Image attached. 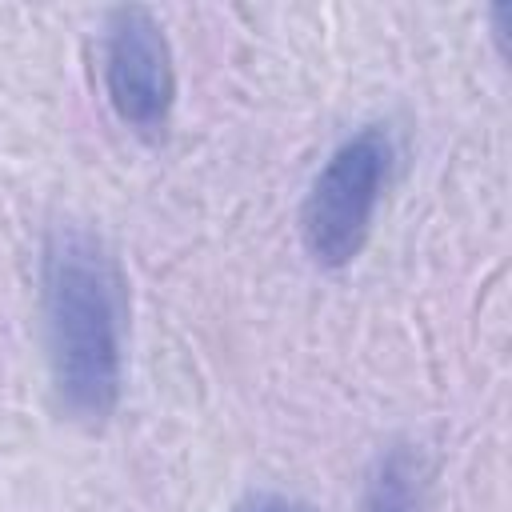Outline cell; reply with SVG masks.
Here are the masks:
<instances>
[{"label": "cell", "instance_id": "cell-3", "mask_svg": "<svg viewBox=\"0 0 512 512\" xmlns=\"http://www.w3.org/2000/svg\"><path fill=\"white\" fill-rule=\"evenodd\" d=\"M104 92L120 124L160 136L176 104V68L160 20L148 8H116L104 24Z\"/></svg>", "mask_w": 512, "mask_h": 512}, {"label": "cell", "instance_id": "cell-5", "mask_svg": "<svg viewBox=\"0 0 512 512\" xmlns=\"http://www.w3.org/2000/svg\"><path fill=\"white\" fill-rule=\"evenodd\" d=\"M248 512H312V508H304V504H296V500H284V496H264V500H256Z\"/></svg>", "mask_w": 512, "mask_h": 512}, {"label": "cell", "instance_id": "cell-4", "mask_svg": "<svg viewBox=\"0 0 512 512\" xmlns=\"http://www.w3.org/2000/svg\"><path fill=\"white\" fill-rule=\"evenodd\" d=\"M360 512H424V464L408 444H392L372 460Z\"/></svg>", "mask_w": 512, "mask_h": 512}, {"label": "cell", "instance_id": "cell-2", "mask_svg": "<svg viewBox=\"0 0 512 512\" xmlns=\"http://www.w3.org/2000/svg\"><path fill=\"white\" fill-rule=\"evenodd\" d=\"M392 176V136L380 124L352 132L316 172L304 208L300 236L320 268H344L360 256L380 196Z\"/></svg>", "mask_w": 512, "mask_h": 512}, {"label": "cell", "instance_id": "cell-1", "mask_svg": "<svg viewBox=\"0 0 512 512\" xmlns=\"http://www.w3.org/2000/svg\"><path fill=\"white\" fill-rule=\"evenodd\" d=\"M40 300L48 332V364L60 408L84 424H100L120 404L124 348H120V276L104 244L60 224L44 240Z\"/></svg>", "mask_w": 512, "mask_h": 512}]
</instances>
